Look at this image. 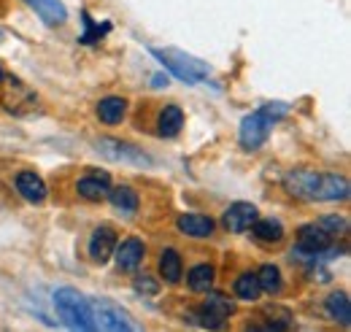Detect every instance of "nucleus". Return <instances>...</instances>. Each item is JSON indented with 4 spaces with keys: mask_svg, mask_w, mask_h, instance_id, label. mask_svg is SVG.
I'll list each match as a JSON object with an SVG mask.
<instances>
[{
    "mask_svg": "<svg viewBox=\"0 0 351 332\" xmlns=\"http://www.w3.org/2000/svg\"><path fill=\"white\" fill-rule=\"evenodd\" d=\"M284 189L306 203H338L349 198V178L338 173H316L295 167L284 176Z\"/></svg>",
    "mask_w": 351,
    "mask_h": 332,
    "instance_id": "f257e3e1",
    "label": "nucleus"
},
{
    "mask_svg": "<svg viewBox=\"0 0 351 332\" xmlns=\"http://www.w3.org/2000/svg\"><path fill=\"white\" fill-rule=\"evenodd\" d=\"M287 114H289V106L281 103V100H276V103H265V106H260L257 111H252L249 117H243L241 130H238V141H241V146H243L246 152H257V149H263L265 141H267L270 132H273V127L278 125Z\"/></svg>",
    "mask_w": 351,
    "mask_h": 332,
    "instance_id": "f03ea898",
    "label": "nucleus"
},
{
    "mask_svg": "<svg viewBox=\"0 0 351 332\" xmlns=\"http://www.w3.org/2000/svg\"><path fill=\"white\" fill-rule=\"evenodd\" d=\"M54 308H57V316L62 319L65 327L71 330H82L92 332L95 330V322H92V300L87 294H82L73 287H62V289L54 292Z\"/></svg>",
    "mask_w": 351,
    "mask_h": 332,
    "instance_id": "7ed1b4c3",
    "label": "nucleus"
},
{
    "mask_svg": "<svg viewBox=\"0 0 351 332\" xmlns=\"http://www.w3.org/2000/svg\"><path fill=\"white\" fill-rule=\"evenodd\" d=\"M152 54L162 62V68H168L176 79L184 84H200L211 73L208 62H203V60H197V57H192V54H186L181 49H157L154 46Z\"/></svg>",
    "mask_w": 351,
    "mask_h": 332,
    "instance_id": "20e7f679",
    "label": "nucleus"
},
{
    "mask_svg": "<svg viewBox=\"0 0 351 332\" xmlns=\"http://www.w3.org/2000/svg\"><path fill=\"white\" fill-rule=\"evenodd\" d=\"M92 300V322H95V330H111V332H119V330H138V324L130 319V313L106 300V297H89Z\"/></svg>",
    "mask_w": 351,
    "mask_h": 332,
    "instance_id": "39448f33",
    "label": "nucleus"
},
{
    "mask_svg": "<svg viewBox=\"0 0 351 332\" xmlns=\"http://www.w3.org/2000/svg\"><path fill=\"white\" fill-rule=\"evenodd\" d=\"M97 154H103L111 163H122V165H152V157L146 152H141L138 146L117 141V138H97L95 141Z\"/></svg>",
    "mask_w": 351,
    "mask_h": 332,
    "instance_id": "423d86ee",
    "label": "nucleus"
},
{
    "mask_svg": "<svg viewBox=\"0 0 351 332\" xmlns=\"http://www.w3.org/2000/svg\"><path fill=\"white\" fill-rule=\"evenodd\" d=\"M332 249V235L319 224V222H311V224H303L298 230V241H295V251L300 257H308V259H316L319 254H327Z\"/></svg>",
    "mask_w": 351,
    "mask_h": 332,
    "instance_id": "0eeeda50",
    "label": "nucleus"
},
{
    "mask_svg": "<svg viewBox=\"0 0 351 332\" xmlns=\"http://www.w3.org/2000/svg\"><path fill=\"white\" fill-rule=\"evenodd\" d=\"M3 106L8 114H16V117H27L36 111L38 106V95L19 79H8L5 84V95H3Z\"/></svg>",
    "mask_w": 351,
    "mask_h": 332,
    "instance_id": "6e6552de",
    "label": "nucleus"
},
{
    "mask_svg": "<svg viewBox=\"0 0 351 332\" xmlns=\"http://www.w3.org/2000/svg\"><path fill=\"white\" fill-rule=\"evenodd\" d=\"M235 313V303L227 297V294H221V292H211L208 289V297L203 300V305L197 308V316H200V324L203 327H211V330H217L224 324V319H230Z\"/></svg>",
    "mask_w": 351,
    "mask_h": 332,
    "instance_id": "1a4fd4ad",
    "label": "nucleus"
},
{
    "mask_svg": "<svg viewBox=\"0 0 351 332\" xmlns=\"http://www.w3.org/2000/svg\"><path fill=\"white\" fill-rule=\"evenodd\" d=\"M114 249H117V233H114V227H108V224L95 227L87 244L89 259H92L95 265H106V262L114 257Z\"/></svg>",
    "mask_w": 351,
    "mask_h": 332,
    "instance_id": "9d476101",
    "label": "nucleus"
},
{
    "mask_svg": "<svg viewBox=\"0 0 351 332\" xmlns=\"http://www.w3.org/2000/svg\"><path fill=\"white\" fill-rule=\"evenodd\" d=\"M257 216H260V211H257L254 203H243V200H238V203H232V206L224 211V216H221V227H224L227 233L241 235V233L252 230V224L257 222Z\"/></svg>",
    "mask_w": 351,
    "mask_h": 332,
    "instance_id": "9b49d317",
    "label": "nucleus"
},
{
    "mask_svg": "<svg viewBox=\"0 0 351 332\" xmlns=\"http://www.w3.org/2000/svg\"><path fill=\"white\" fill-rule=\"evenodd\" d=\"M176 227L181 235L186 238H195V241H203V238H211L214 230H217V222L206 213H181L176 219Z\"/></svg>",
    "mask_w": 351,
    "mask_h": 332,
    "instance_id": "f8f14e48",
    "label": "nucleus"
},
{
    "mask_svg": "<svg viewBox=\"0 0 351 332\" xmlns=\"http://www.w3.org/2000/svg\"><path fill=\"white\" fill-rule=\"evenodd\" d=\"M143 257H146V244H143L141 238H125V241L117 244V249H114L117 268L125 270V273L138 270V265L143 262Z\"/></svg>",
    "mask_w": 351,
    "mask_h": 332,
    "instance_id": "ddd939ff",
    "label": "nucleus"
},
{
    "mask_svg": "<svg viewBox=\"0 0 351 332\" xmlns=\"http://www.w3.org/2000/svg\"><path fill=\"white\" fill-rule=\"evenodd\" d=\"M108 189H111V178H108V173H100V170L87 173L76 181L79 198H84L89 203H100L103 198H108Z\"/></svg>",
    "mask_w": 351,
    "mask_h": 332,
    "instance_id": "4468645a",
    "label": "nucleus"
},
{
    "mask_svg": "<svg viewBox=\"0 0 351 332\" xmlns=\"http://www.w3.org/2000/svg\"><path fill=\"white\" fill-rule=\"evenodd\" d=\"M16 192H19L27 203L38 206V203H44L46 200L44 178H41L38 173H33V170H22V173H16Z\"/></svg>",
    "mask_w": 351,
    "mask_h": 332,
    "instance_id": "2eb2a0df",
    "label": "nucleus"
},
{
    "mask_svg": "<svg viewBox=\"0 0 351 332\" xmlns=\"http://www.w3.org/2000/svg\"><path fill=\"white\" fill-rule=\"evenodd\" d=\"M25 3L41 16V22L49 27H60V25L68 22V8L60 0H25Z\"/></svg>",
    "mask_w": 351,
    "mask_h": 332,
    "instance_id": "dca6fc26",
    "label": "nucleus"
},
{
    "mask_svg": "<svg viewBox=\"0 0 351 332\" xmlns=\"http://www.w3.org/2000/svg\"><path fill=\"white\" fill-rule=\"evenodd\" d=\"M95 114L103 125L114 127L119 125L128 114V97H119V95H111V97H103L97 106H95Z\"/></svg>",
    "mask_w": 351,
    "mask_h": 332,
    "instance_id": "f3484780",
    "label": "nucleus"
},
{
    "mask_svg": "<svg viewBox=\"0 0 351 332\" xmlns=\"http://www.w3.org/2000/svg\"><path fill=\"white\" fill-rule=\"evenodd\" d=\"M108 200H111V206L117 208L119 213H125V216H132L138 206H141V198H138V192L128 187V184H119V187H111L108 189Z\"/></svg>",
    "mask_w": 351,
    "mask_h": 332,
    "instance_id": "a211bd4d",
    "label": "nucleus"
},
{
    "mask_svg": "<svg viewBox=\"0 0 351 332\" xmlns=\"http://www.w3.org/2000/svg\"><path fill=\"white\" fill-rule=\"evenodd\" d=\"M324 308H327V316L332 322H338L341 327H349L351 324V300L346 292H332L324 300Z\"/></svg>",
    "mask_w": 351,
    "mask_h": 332,
    "instance_id": "6ab92c4d",
    "label": "nucleus"
},
{
    "mask_svg": "<svg viewBox=\"0 0 351 332\" xmlns=\"http://www.w3.org/2000/svg\"><path fill=\"white\" fill-rule=\"evenodd\" d=\"M157 268H160V276H162L165 284H178L181 276H184V262H181V254H178L176 249L162 251Z\"/></svg>",
    "mask_w": 351,
    "mask_h": 332,
    "instance_id": "aec40b11",
    "label": "nucleus"
},
{
    "mask_svg": "<svg viewBox=\"0 0 351 332\" xmlns=\"http://www.w3.org/2000/svg\"><path fill=\"white\" fill-rule=\"evenodd\" d=\"M181 127H184V111L178 106H165L157 117V132L162 138H176L181 132Z\"/></svg>",
    "mask_w": 351,
    "mask_h": 332,
    "instance_id": "412c9836",
    "label": "nucleus"
},
{
    "mask_svg": "<svg viewBox=\"0 0 351 332\" xmlns=\"http://www.w3.org/2000/svg\"><path fill=\"white\" fill-rule=\"evenodd\" d=\"M252 233L263 244H278L284 238V224L278 219H273V216H265V219L257 216V222L252 224Z\"/></svg>",
    "mask_w": 351,
    "mask_h": 332,
    "instance_id": "4be33fe9",
    "label": "nucleus"
},
{
    "mask_svg": "<svg viewBox=\"0 0 351 332\" xmlns=\"http://www.w3.org/2000/svg\"><path fill=\"white\" fill-rule=\"evenodd\" d=\"M214 281H217V270H214V265H208V262L195 265V268L189 270V276H186V284H189L192 292H208L214 287Z\"/></svg>",
    "mask_w": 351,
    "mask_h": 332,
    "instance_id": "5701e85b",
    "label": "nucleus"
},
{
    "mask_svg": "<svg viewBox=\"0 0 351 332\" xmlns=\"http://www.w3.org/2000/svg\"><path fill=\"white\" fill-rule=\"evenodd\" d=\"M235 294L238 300H246V303H257L260 300V281H257V273H241L235 278Z\"/></svg>",
    "mask_w": 351,
    "mask_h": 332,
    "instance_id": "b1692460",
    "label": "nucleus"
},
{
    "mask_svg": "<svg viewBox=\"0 0 351 332\" xmlns=\"http://www.w3.org/2000/svg\"><path fill=\"white\" fill-rule=\"evenodd\" d=\"M263 316H270L263 330L278 332V330H289V324H292V311L289 308H281V305H267L263 311Z\"/></svg>",
    "mask_w": 351,
    "mask_h": 332,
    "instance_id": "393cba45",
    "label": "nucleus"
},
{
    "mask_svg": "<svg viewBox=\"0 0 351 332\" xmlns=\"http://www.w3.org/2000/svg\"><path fill=\"white\" fill-rule=\"evenodd\" d=\"M257 281H260V289L267 292V294H278L281 292V270L276 265H263L257 270Z\"/></svg>",
    "mask_w": 351,
    "mask_h": 332,
    "instance_id": "a878e982",
    "label": "nucleus"
},
{
    "mask_svg": "<svg viewBox=\"0 0 351 332\" xmlns=\"http://www.w3.org/2000/svg\"><path fill=\"white\" fill-rule=\"evenodd\" d=\"M82 22H84V33H82V43H95L100 41L106 33H111V25L108 22H103V25H97L92 16H89L87 11L82 14Z\"/></svg>",
    "mask_w": 351,
    "mask_h": 332,
    "instance_id": "bb28decb",
    "label": "nucleus"
},
{
    "mask_svg": "<svg viewBox=\"0 0 351 332\" xmlns=\"http://www.w3.org/2000/svg\"><path fill=\"white\" fill-rule=\"evenodd\" d=\"M132 289L141 297H157L160 294V281L154 276H149V273H135L132 276Z\"/></svg>",
    "mask_w": 351,
    "mask_h": 332,
    "instance_id": "cd10ccee",
    "label": "nucleus"
},
{
    "mask_svg": "<svg viewBox=\"0 0 351 332\" xmlns=\"http://www.w3.org/2000/svg\"><path fill=\"white\" fill-rule=\"evenodd\" d=\"M319 224L335 238V235H346L349 233V222L343 219V216H322L319 219Z\"/></svg>",
    "mask_w": 351,
    "mask_h": 332,
    "instance_id": "c85d7f7f",
    "label": "nucleus"
},
{
    "mask_svg": "<svg viewBox=\"0 0 351 332\" xmlns=\"http://www.w3.org/2000/svg\"><path fill=\"white\" fill-rule=\"evenodd\" d=\"M5 82V71H3V65H0V84Z\"/></svg>",
    "mask_w": 351,
    "mask_h": 332,
    "instance_id": "c756f323",
    "label": "nucleus"
}]
</instances>
